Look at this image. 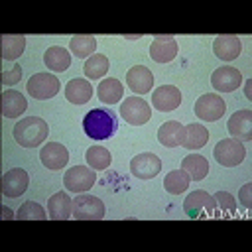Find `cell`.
Wrapping results in <instances>:
<instances>
[{
	"instance_id": "obj_37",
	"label": "cell",
	"mask_w": 252,
	"mask_h": 252,
	"mask_svg": "<svg viewBox=\"0 0 252 252\" xmlns=\"http://www.w3.org/2000/svg\"><path fill=\"white\" fill-rule=\"evenodd\" d=\"M244 94H246V98H252V93H250V81H248L246 87H244Z\"/></svg>"
},
{
	"instance_id": "obj_2",
	"label": "cell",
	"mask_w": 252,
	"mask_h": 252,
	"mask_svg": "<svg viewBox=\"0 0 252 252\" xmlns=\"http://www.w3.org/2000/svg\"><path fill=\"white\" fill-rule=\"evenodd\" d=\"M49 126L43 118L39 116H28L22 118L16 126H14V138L20 146L24 148H37L45 138H47Z\"/></svg>"
},
{
	"instance_id": "obj_1",
	"label": "cell",
	"mask_w": 252,
	"mask_h": 252,
	"mask_svg": "<svg viewBox=\"0 0 252 252\" xmlns=\"http://www.w3.org/2000/svg\"><path fill=\"white\" fill-rule=\"evenodd\" d=\"M118 128V118L114 110L108 108H93L83 118V130L91 140H106Z\"/></svg>"
},
{
	"instance_id": "obj_13",
	"label": "cell",
	"mask_w": 252,
	"mask_h": 252,
	"mask_svg": "<svg viewBox=\"0 0 252 252\" xmlns=\"http://www.w3.org/2000/svg\"><path fill=\"white\" fill-rule=\"evenodd\" d=\"M152 104L161 112H171L181 104V93L173 85H161L154 91Z\"/></svg>"
},
{
	"instance_id": "obj_10",
	"label": "cell",
	"mask_w": 252,
	"mask_h": 252,
	"mask_svg": "<svg viewBox=\"0 0 252 252\" xmlns=\"http://www.w3.org/2000/svg\"><path fill=\"white\" fill-rule=\"evenodd\" d=\"M159 171H161V159L152 152L138 154L130 161V173L134 177H138V179H152Z\"/></svg>"
},
{
	"instance_id": "obj_11",
	"label": "cell",
	"mask_w": 252,
	"mask_h": 252,
	"mask_svg": "<svg viewBox=\"0 0 252 252\" xmlns=\"http://www.w3.org/2000/svg\"><path fill=\"white\" fill-rule=\"evenodd\" d=\"M240 83H242L240 71L236 67H230V65H222L211 75V85L219 93H232L240 87Z\"/></svg>"
},
{
	"instance_id": "obj_7",
	"label": "cell",
	"mask_w": 252,
	"mask_h": 252,
	"mask_svg": "<svg viewBox=\"0 0 252 252\" xmlns=\"http://www.w3.org/2000/svg\"><path fill=\"white\" fill-rule=\"evenodd\" d=\"M94 169L93 167H85V165H75L71 169H67V173L63 175V185L67 191L73 193H85L87 189H91L94 185Z\"/></svg>"
},
{
	"instance_id": "obj_9",
	"label": "cell",
	"mask_w": 252,
	"mask_h": 252,
	"mask_svg": "<svg viewBox=\"0 0 252 252\" xmlns=\"http://www.w3.org/2000/svg\"><path fill=\"white\" fill-rule=\"evenodd\" d=\"M224 110H226V104L220 98V94H201L195 102V114L205 122L219 120L224 114Z\"/></svg>"
},
{
	"instance_id": "obj_16",
	"label": "cell",
	"mask_w": 252,
	"mask_h": 252,
	"mask_svg": "<svg viewBox=\"0 0 252 252\" xmlns=\"http://www.w3.org/2000/svg\"><path fill=\"white\" fill-rule=\"evenodd\" d=\"M209 140V130L203 124H187L181 126L179 132V146L187 148V150H199L207 144Z\"/></svg>"
},
{
	"instance_id": "obj_34",
	"label": "cell",
	"mask_w": 252,
	"mask_h": 252,
	"mask_svg": "<svg viewBox=\"0 0 252 252\" xmlns=\"http://www.w3.org/2000/svg\"><path fill=\"white\" fill-rule=\"evenodd\" d=\"M20 79H22V67H20L18 63H14L10 71H4V73H2V83H4V85H14V83H18Z\"/></svg>"
},
{
	"instance_id": "obj_17",
	"label": "cell",
	"mask_w": 252,
	"mask_h": 252,
	"mask_svg": "<svg viewBox=\"0 0 252 252\" xmlns=\"http://www.w3.org/2000/svg\"><path fill=\"white\" fill-rule=\"evenodd\" d=\"M228 132L236 140H250L252 138V110H236L226 124Z\"/></svg>"
},
{
	"instance_id": "obj_30",
	"label": "cell",
	"mask_w": 252,
	"mask_h": 252,
	"mask_svg": "<svg viewBox=\"0 0 252 252\" xmlns=\"http://www.w3.org/2000/svg\"><path fill=\"white\" fill-rule=\"evenodd\" d=\"M85 158H87L89 167H93V169H106L112 161V156L104 146H91L87 150Z\"/></svg>"
},
{
	"instance_id": "obj_3",
	"label": "cell",
	"mask_w": 252,
	"mask_h": 252,
	"mask_svg": "<svg viewBox=\"0 0 252 252\" xmlns=\"http://www.w3.org/2000/svg\"><path fill=\"white\" fill-rule=\"evenodd\" d=\"M73 217L77 220H100L104 217V203L87 193H79L73 199Z\"/></svg>"
},
{
	"instance_id": "obj_22",
	"label": "cell",
	"mask_w": 252,
	"mask_h": 252,
	"mask_svg": "<svg viewBox=\"0 0 252 252\" xmlns=\"http://www.w3.org/2000/svg\"><path fill=\"white\" fill-rule=\"evenodd\" d=\"M26 108H28V100L22 93H18V91L2 93V114L6 118H16V116L24 114Z\"/></svg>"
},
{
	"instance_id": "obj_24",
	"label": "cell",
	"mask_w": 252,
	"mask_h": 252,
	"mask_svg": "<svg viewBox=\"0 0 252 252\" xmlns=\"http://www.w3.org/2000/svg\"><path fill=\"white\" fill-rule=\"evenodd\" d=\"M181 169L189 175L191 181H201L209 173V161L203 156H199V154H189L187 158H183Z\"/></svg>"
},
{
	"instance_id": "obj_4",
	"label": "cell",
	"mask_w": 252,
	"mask_h": 252,
	"mask_svg": "<svg viewBox=\"0 0 252 252\" xmlns=\"http://www.w3.org/2000/svg\"><path fill=\"white\" fill-rule=\"evenodd\" d=\"M213 154H215V159H217L220 165H224V167H234V165L242 163V159H244V156H246V148H244V144H242L240 140H236V138H226V140H220V142L215 146Z\"/></svg>"
},
{
	"instance_id": "obj_14",
	"label": "cell",
	"mask_w": 252,
	"mask_h": 252,
	"mask_svg": "<svg viewBox=\"0 0 252 252\" xmlns=\"http://www.w3.org/2000/svg\"><path fill=\"white\" fill-rule=\"evenodd\" d=\"M28 183H30L28 171L22 167H14L6 171L2 177V193L6 197H20L28 189Z\"/></svg>"
},
{
	"instance_id": "obj_29",
	"label": "cell",
	"mask_w": 252,
	"mask_h": 252,
	"mask_svg": "<svg viewBox=\"0 0 252 252\" xmlns=\"http://www.w3.org/2000/svg\"><path fill=\"white\" fill-rule=\"evenodd\" d=\"M189 175L183 171V169H171L165 179H163V187L167 193H173V195H179L183 193L187 187H189Z\"/></svg>"
},
{
	"instance_id": "obj_18",
	"label": "cell",
	"mask_w": 252,
	"mask_h": 252,
	"mask_svg": "<svg viewBox=\"0 0 252 252\" xmlns=\"http://www.w3.org/2000/svg\"><path fill=\"white\" fill-rule=\"evenodd\" d=\"M39 158H41V163H43L47 169H61V167L67 165V161H69V152H67V148H65L63 144L49 142L47 146L41 148Z\"/></svg>"
},
{
	"instance_id": "obj_5",
	"label": "cell",
	"mask_w": 252,
	"mask_h": 252,
	"mask_svg": "<svg viewBox=\"0 0 252 252\" xmlns=\"http://www.w3.org/2000/svg\"><path fill=\"white\" fill-rule=\"evenodd\" d=\"M59 89H61V83L51 73H35L28 81V93L37 100H45V98L55 96L59 93Z\"/></svg>"
},
{
	"instance_id": "obj_33",
	"label": "cell",
	"mask_w": 252,
	"mask_h": 252,
	"mask_svg": "<svg viewBox=\"0 0 252 252\" xmlns=\"http://www.w3.org/2000/svg\"><path fill=\"white\" fill-rule=\"evenodd\" d=\"M213 199H215V209H219L220 215H234L236 213V201L230 193L219 191L213 195Z\"/></svg>"
},
{
	"instance_id": "obj_35",
	"label": "cell",
	"mask_w": 252,
	"mask_h": 252,
	"mask_svg": "<svg viewBox=\"0 0 252 252\" xmlns=\"http://www.w3.org/2000/svg\"><path fill=\"white\" fill-rule=\"evenodd\" d=\"M238 199H240L242 207H246V209H250V207H252V183H246V185L240 189Z\"/></svg>"
},
{
	"instance_id": "obj_15",
	"label": "cell",
	"mask_w": 252,
	"mask_h": 252,
	"mask_svg": "<svg viewBox=\"0 0 252 252\" xmlns=\"http://www.w3.org/2000/svg\"><path fill=\"white\" fill-rule=\"evenodd\" d=\"M177 41L171 35H156L150 45V57L156 63H169L177 55Z\"/></svg>"
},
{
	"instance_id": "obj_20",
	"label": "cell",
	"mask_w": 252,
	"mask_h": 252,
	"mask_svg": "<svg viewBox=\"0 0 252 252\" xmlns=\"http://www.w3.org/2000/svg\"><path fill=\"white\" fill-rule=\"evenodd\" d=\"M47 213L51 220H67L73 215V199L63 191L51 195L47 201Z\"/></svg>"
},
{
	"instance_id": "obj_12",
	"label": "cell",
	"mask_w": 252,
	"mask_h": 252,
	"mask_svg": "<svg viewBox=\"0 0 252 252\" xmlns=\"http://www.w3.org/2000/svg\"><path fill=\"white\" fill-rule=\"evenodd\" d=\"M126 85L136 94L150 93L152 87H154V75H152V71L146 65H134L126 73Z\"/></svg>"
},
{
	"instance_id": "obj_23",
	"label": "cell",
	"mask_w": 252,
	"mask_h": 252,
	"mask_svg": "<svg viewBox=\"0 0 252 252\" xmlns=\"http://www.w3.org/2000/svg\"><path fill=\"white\" fill-rule=\"evenodd\" d=\"M122 94H124V87H122V83L118 81V79H102L100 83H98V87H96V96H98V100L100 102H104V104H114V102H118L120 98H122Z\"/></svg>"
},
{
	"instance_id": "obj_27",
	"label": "cell",
	"mask_w": 252,
	"mask_h": 252,
	"mask_svg": "<svg viewBox=\"0 0 252 252\" xmlns=\"http://www.w3.org/2000/svg\"><path fill=\"white\" fill-rule=\"evenodd\" d=\"M69 49H71L73 55H77L81 59L83 57H91V55H94L96 39H94V35H85V33L73 35L71 41H69Z\"/></svg>"
},
{
	"instance_id": "obj_21",
	"label": "cell",
	"mask_w": 252,
	"mask_h": 252,
	"mask_svg": "<svg viewBox=\"0 0 252 252\" xmlns=\"http://www.w3.org/2000/svg\"><path fill=\"white\" fill-rule=\"evenodd\" d=\"M93 96V87L87 79H71L65 85V98L73 104H85Z\"/></svg>"
},
{
	"instance_id": "obj_36",
	"label": "cell",
	"mask_w": 252,
	"mask_h": 252,
	"mask_svg": "<svg viewBox=\"0 0 252 252\" xmlns=\"http://www.w3.org/2000/svg\"><path fill=\"white\" fill-rule=\"evenodd\" d=\"M2 217H4L6 220H12V219H14L16 215H14V213H12V211H10L8 207H2Z\"/></svg>"
},
{
	"instance_id": "obj_26",
	"label": "cell",
	"mask_w": 252,
	"mask_h": 252,
	"mask_svg": "<svg viewBox=\"0 0 252 252\" xmlns=\"http://www.w3.org/2000/svg\"><path fill=\"white\" fill-rule=\"evenodd\" d=\"M43 63H45L51 71H65V69L69 67V63H71V55H69V51H67L65 47L53 45V47H49V49L45 51Z\"/></svg>"
},
{
	"instance_id": "obj_28",
	"label": "cell",
	"mask_w": 252,
	"mask_h": 252,
	"mask_svg": "<svg viewBox=\"0 0 252 252\" xmlns=\"http://www.w3.org/2000/svg\"><path fill=\"white\" fill-rule=\"evenodd\" d=\"M181 126H183V124H179L177 120H167V122H163V124L159 126V130H158V140H159V144L165 146V148H175V146H179V132H181Z\"/></svg>"
},
{
	"instance_id": "obj_32",
	"label": "cell",
	"mask_w": 252,
	"mask_h": 252,
	"mask_svg": "<svg viewBox=\"0 0 252 252\" xmlns=\"http://www.w3.org/2000/svg\"><path fill=\"white\" fill-rule=\"evenodd\" d=\"M45 217L47 215H45L43 207L33 201H26L16 213V219H20V220H45Z\"/></svg>"
},
{
	"instance_id": "obj_25",
	"label": "cell",
	"mask_w": 252,
	"mask_h": 252,
	"mask_svg": "<svg viewBox=\"0 0 252 252\" xmlns=\"http://www.w3.org/2000/svg\"><path fill=\"white\" fill-rule=\"evenodd\" d=\"M26 49V37L20 33H4L2 35V59L14 61Z\"/></svg>"
},
{
	"instance_id": "obj_31",
	"label": "cell",
	"mask_w": 252,
	"mask_h": 252,
	"mask_svg": "<svg viewBox=\"0 0 252 252\" xmlns=\"http://www.w3.org/2000/svg\"><path fill=\"white\" fill-rule=\"evenodd\" d=\"M85 75L89 79H102L108 71V59L102 53H94L85 61Z\"/></svg>"
},
{
	"instance_id": "obj_19",
	"label": "cell",
	"mask_w": 252,
	"mask_h": 252,
	"mask_svg": "<svg viewBox=\"0 0 252 252\" xmlns=\"http://www.w3.org/2000/svg\"><path fill=\"white\" fill-rule=\"evenodd\" d=\"M213 51H215V55H217L220 61H232V59H236V57L240 55L242 43H240V39H238L236 35L224 33V35L215 37V41H213Z\"/></svg>"
},
{
	"instance_id": "obj_6",
	"label": "cell",
	"mask_w": 252,
	"mask_h": 252,
	"mask_svg": "<svg viewBox=\"0 0 252 252\" xmlns=\"http://www.w3.org/2000/svg\"><path fill=\"white\" fill-rule=\"evenodd\" d=\"M120 116L132 124V126H142L152 118V110L150 104L140 98V96H128L122 104H120Z\"/></svg>"
},
{
	"instance_id": "obj_8",
	"label": "cell",
	"mask_w": 252,
	"mask_h": 252,
	"mask_svg": "<svg viewBox=\"0 0 252 252\" xmlns=\"http://www.w3.org/2000/svg\"><path fill=\"white\" fill-rule=\"evenodd\" d=\"M183 209L189 217L199 219V217H213L215 215V199L205 193V191H193L187 195V199L183 201Z\"/></svg>"
}]
</instances>
